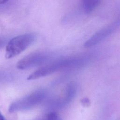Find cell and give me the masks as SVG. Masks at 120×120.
<instances>
[{
    "label": "cell",
    "instance_id": "2",
    "mask_svg": "<svg viewBox=\"0 0 120 120\" xmlns=\"http://www.w3.org/2000/svg\"><path fill=\"white\" fill-rule=\"evenodd\" d=\"M36 38L34 33H27L16 36L8 43L6 48L5 58L9 59L14 57L28 48Z\"/></svg>",
    "mask_w": 120,
    "mask_h": 120
},
{
    "label": "cell",
    "instance_id": "1",
    "mask_svg": "<svg viewBox=\"0 0 120 120\" xmlns=\"http://www.w3.org/2000/svg\"><path fill=\"white\" fill-rule=\"evenodd\" d=\"M78 62L77 60L74 59H59L37 69L30 74L27 79L33 80L45 77L60 70L74 67L78 64Z\"/></svg>",
    "mask_w": 120,
    "mask_h": 120
},
{
    "label": "cell",
    "instance_id": "4",
    "mask_svg": "<svg viewBox=\"0 0 120 120\" xmlns=\"http://www.w3.org/2000/svg\"><path fill=\"white\" fill-rule=\"evenodd\" d=\"M52 57V53L39 52L31 53L21 59L17 63L16 67L20 70H25L42 65Z\"/></svg>",
    "mask_w": 120,
    "mask_h": 120
},
{
    "label": "cell",
    "instance_id": "9",
    "mask_svg": "<svg viewBox=\"0 0 120 120\" xmlns=\"http://www.w3.org/2000/svg\"><path fill=\"white\" fill-rule=\"evenodd\" d=\"M12 79L13 75L11 73L5 71H0V83L9 82Z\"/></svg>",
    "mask_w": 120,
    "mask_h": 120
},
{
    "label": "cell",
    "instance_id": "5",
    "mask_svg": "<svg viewBox=\"0 0 120 120\" xmlns=\"http://www.w3.org/2000/svg\"><path fill=\"white\" fill-rule=\"evenodd\" d=\"M76 91L75 85L73 83L69 84L66 87L64 96L52 101L50 105L51 107L59 108L65 105L74 97Z\"/></svg>",
    "mask_w": 120,
    "mask_h": 120
},
{
    "label": "cell",
    "instance_id": "6",
    "mask_svg": "<svg viewBox=\"0 0 120 120\" xmlns=\"http://www.w3.org/2000/svg\"><path fill=\"white\" fill-rule=\"evenodd\" d=\"M112 30V27L110 26L98 31L86 41L84 45V46L86 47H88L96 44L105 38V37L109 34Z\"/></svg>",
    "mask_w": 120,
    "mask_h": 120
},
{
    "label": "cell",
    "instance_id": "3",
    "mask_svg": "<svg viewBox=\"0 0 120 120\" xmlns=\"http://www.w3.org/2000/svg\"><path fill=\"white\" fill-rule=\"evenodd\" d=\"M46 97L45 91L37 90L12 103L9 106L8 111L13 113L30 109L42 102Z\"/></svg>",
    "mask_w": 120,
    "mask_h": 120
},
{
    "label": "cell",
    "instance_id": "8",
    "mask_svg": "<svg viewBox=\"0 0 120 120\" xmlns=\"http://www.w3.org/2000/svg\"><path fill=\"white\" fill-rule=\"evenodd\" d=\"M36 120H62L61 118L55 112H51Z\"/></svg>",
    "mask_w": 120,
    "mask_h": 120
},
{
    "label": "cell",
    "instance_id": "13",
    "mask_svg": "<svg viewBox=\"0 0 120 120\" xmlns=\"http://www.w3.org/2000/svg\"><path fill=\"white\" fill-rule=\"evenodd\" d=\"M3 45V42L0 39V49L2 47Z\"/></svg>",
    "mask_w": 120,
    "mask_h": 120
},
{
    "label": "cell",
    "instance_id": "7",
    "mask_svg": "<svg viewBox=\"0 0 120 120\" xmlns=\"http://www.w3.org/2000/svg\"><path fill=\"white\" fill-rule=\"evenodd\" d=\"M100 1L97 0H86L83 1L82 8L86 13L92 12L99 4Z\"/></svg>",
    "mask_w": 120,
    "mask_h": 120
},
{
    "label": "cell",
    "instance_id": "11",
    "mask_svg": "<svg viewBox=\"0 0 120 120\" xmlns=\"http://www.w3.org/2000/svg\"><path fill=\"white\" fill-rule=\"evenodd\" d=\"M9 2L8 0H0V5H5Z\"/></svg>",
    "mask_w": 120,
    "mask_h": 120
},
{
    "label": "cell",
    "instance_id": "12",
    "mask_svg": "<svg viewBox=\"0 0 120 120\" xmlns=\"http://www.w3.org/2000/svg\"><path fill=\"white\" fill-rule=\"evenodd\" d=\"M0 120H7L6 119L3 115L2 113L0 111Z\"/></svg>",
    "mask_w": 120,
    "mask_h": 120
},
{
    "label": "cell",
    "instance_id": "10",
    "mask_svg": "<svg viewBox=\"0 0 120 120\" xmlns=\"http://www.w3.org/2000/svg\"><path fill=\"white\" fill-rule=\"evenodd\" d=\"M81 103L82 105L85 107H89L90 105V102L89 98H82L81 100Z\"/></svg>",
    "mask_w": 120,
    "mask_h": 120
}]
</instances>
